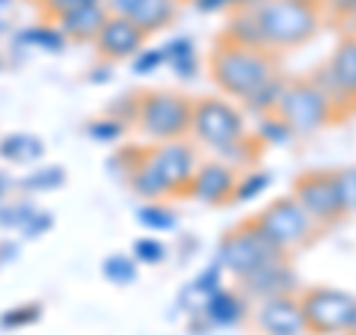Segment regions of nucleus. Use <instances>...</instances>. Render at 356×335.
I'll return each instance as SVG.
<instances>
[{"instance_id": "nucleus-1", "label": "nucleus", "mask_w": 356, "mask_h": 335, "mask_svg": "<svg viewBox=\"0 0 356 335\" xmlns=\"http://www.w3.org/2000/svg\"><path fill=\"white\" fill-rule=\"evenodd\" d=\"M208 69L214 83L226 95L243 98L250 95L255 86H261L267 77L276 74V57L267 48H241V44H217L211 51Z\"/></svg>"}, {"instance_id": "nucleus-2", "label": "nucleus", "mask_w": 356, "mask_h": 335, "mask_svg": "<svg viewBox=\"0 0 356 335\" xmlns=\"http://www.w3.org/2000/svg\"><path fill=\"white\" fill-rule=\"evenodd\" d=\"M267 48H297L315 39L321 30V13L315 0H264L255 9Z\"/></svg>"}, {"instance_id": "nucleus-3", "label": "nucleus", "mask_w": 356, "mask_h": 335, "mask_svg": "<svg viewBox=\"0 0 356 335\" xmlns=\"http://www.w3.org/2000/svg\"><path fill=\"white\" fill-rule=\"evenodd\" d=\"M276 116H280L294 133L306 137V133H315L324 125H330L339 113H336V107H332L324 89L312 81V77H303V81L285 83V92L280 98V107H276Z\"/></svg>"}, {"instance_id": "nucleus-4", "label": "nucleus", "mask_w": 356, "mask_h": 335, "mask_svg": "<svg viewBox=\"0 0 356 335\" xmlns=\"http://www.w3.org/2000/svg\"><path fill=\"white\" fill-rule=\"evenodd\" d=\"M282 255H288V252L276 247V243L255 226V220H247V222H241V226L222 234L220 250H217V261L226 273H232L235 279H243L247 273H252L255 267H261L264 261L282 259Z\"/></svg>"}, {"instance_id": "nucleus-5", "label": "nucleus", "mask_w": 356, "mask_h": 335, "mask_svg": "<svg viewBox=\"0 0 356 335\" xmlns=\"http://www.w3.org/2000/svg\"><path fill=\"white\" fill-rule=\"evenodd\" d=\"M193 101L178 92H146L137 101V125L152 140H181L191 133Z\"/></svg>"}, {"instance_id": "nucleus-6", "label": "nucleus", "mask_w": 356, "mask_h": 335, "mask_svg": "<svg viewBox=\"0 0 356 335\" xmlns=\"http://www.w3.org/2000/svg\"><path fill=\"white\" fill-rule=\"evenodd\" d=\"M255 226L280 250L291 252V250H300V247H306V243H312L318 222L306 214L303 205H300L294 196H280L255 217Z\"/></svg>"}, {"instance_id": "nucleus-7", "label": "nucleus", "mask_w": 356, "mask_h": 335, "mask_svg": "<svg viewBox=\"0 0 356 335\" xmlns=\"http://www.w3.org/2000/svg\"><path fill=\"white\" fill-rule=\"evenodd\" d=\"M191 131L208 149H222V146H229V142H238L241 137H247L243 113L238 107H232L229 101H222V98H202V101H193Z\"/></svg>"}, {"instance_id": "nucleus-8", "label": "nucleus", "mask_w": 356, "mask_h": 335, "mask_svg": "<svg viewBox=\"0 0 356 335\" xmlns=\"http://www.w3.org/2000/svg\"><path fill=\"white\" fill-rule=\"evenodd\" d=\"M297 300L306 318V332H315V335L344 332L356 309V297L336 291V288H309Z\"/></svg>"}, {"instance_id": "nucleus-9", "label": "nucleus", "mask_w": 356, "mask_h": 335, "mask_svg": "<svg viewBox=\"0 0 356 335\" xmlns=\"http://www.w3.org/2000/svg\"><path fill=\"white\" fill-rule=\"evenodd\" d=\"M318 226H336L344 220V205L339 196L336 172H303L294 181L291 193Z\"/></svg>"}, {"instance_id": "nucleus-10", "label": "nucleus", "mask_w": 356, "mask_h": 335, "mask_svg": "<svg viewBox=\"0 0 356 335\" xmlns=\"http://www.w3.org/2000/svg\"><path fill=\"white\" fill-rule=\"evenodd\" d=\"M149 158L154 161V166L161 170V175L166 178L172 193H184L193 181V172L199 166L196 158V149L191 142H181V140H166L161 146L149 149Z\"/></svg>"}, {"instance_id": "nucleus-11", "label": "nucleus", "mask_w": 356, "mask_h": 335, "mask_svg": "<svg viewBox=\"0 0 356 335\" xmlns=\"http://www.w3.org/2000/svg\"><path fill=\"white\" fill-rule=\"evenodd\" d=\"M241 282V291L252 297V300H267V297H282V294H294L300 282H297V273L291 270L288 264V255L282 259H270L264 261L261 267H255L252 273H247Z\"/></svg>"}, {"instance_id": "nucleus-12", "label": "nucleus", "mask_w": 356, "mask_h": 335, "mask_svg": "<svg viewBox=\"0 0 356 335\" xmlns=\"http://www.w3.org/2000/svg\"><path fill=\"white\" fill-rule=\"evenodd\" d=\"M146 39L149 36L128 15H107L104 27L95 36V48L104 60H131L137 51H143Z\"/></svg>"}, {"instance_id": "nucleus-13", "label": "nucleus", "mask_w": 356, "mask_h": 335, "mask_svg": "<svg viewBox=\"0 0 356 335\" xmlns=\"http://www.w3.org/2000/svg\"><path fill=\"white\" fill-rule=\"evenodd\" d=\"M235 184H238V175L229 163L222 161H205L196 166L193 172V181H191V196L199 199L202 205H222V202H232V193H235Z\"/></svg>"}, {"instance_id": "nucleus-14", "label": "nucleus", "mask_w": 356, "mask_h": 335, "mask_svg": "<svg viewBox=\"0 0 356 335\" xmlns=\"http://www.w3.org/2000/svg\"><path fill=\"white\" fill-rule=\"evenodd\" d=\"M255 320L264 335H306V318L294 294L261 300Z\"/></svg>"}, {"instance_id": "nucleus-15", "label": "nucleus", "mask_w": 356, "mask_h": 335, "mask_svg": "<svg viewBox=\"0 0 356 335\" xmlns=\"http://www.w3.org/2000/svg\"><path fill=\"white\" fill-rule=\"evenodd\" d=\"M107 6H104V0L102 3H86V6H77L72 9V13H65L60 15V30H63V36L65 39H77V42H83V39H92L98 36V30L104 27V21H107Z\"/></svg>"}, {"instance_id": "nucleus-16", "label": "nucleus", "mask_w": 356, "mask_h": 335, "mask_svg": "<svg viewBox=\"0 0 356 335\" xmlns=\"http://www.w3.org/2000/svg\"><path fill=\"white\" fill-rule=\"evenodd\" d=\"M128 181H131V187L137 190L140 196L152 199V202H158V199H163V196H172L170 184H166V178L161 175V170L149 158V152H143L137 161H131V166H128Z\"/></svg>"}, {"instance_id": "nucleus-17", "label": "nucleus", "mask_w": 356, "mask_h": 335, "mask_svg": "<svg viewBox=\"0 0 356 335\" xmlns=\"http://www.w3.org/2000/svg\"><path fill=\"white\" fill-rule=\"evenodd\" d=\"M202 315L211 327H238V323L247 318V300L238 291L220 288L217 294L208 297V303L202 306Z\"/></svg>"}, {"instance_id": "nucleus-18", "label": "nucleus", "mask_w": 356, "mask_h": 335, "mask_svg": "<svg viewBox=\"0 0 356 335\" xmlns=\"http://www.w3.org/2000/svg\"><path fill=\"white\" fill-rule=\"evenodd\" d=\"M178 15V0H140L128 13V18L137 24L146 36L166 30Z\"/></svg>"}, {"instance_id": "nucleus-19", "label": "nucleus", "mask_w": 356, "mask_h": 335, "mask_svg": "<svg viewBox=\"0 0 356 335\" xmlns=\"http://www.w3.org/2000/svg\"><path fill=\"white\" fill-rule=\"evenodd\" d=\"M324 69L332 81H336L341 92L348 95L350 101H356V39H344Z\"/></svg>"}, {"instance_id": "nucleus-20", "label": "nucleus", "mask_w": 356, "mask_h": 335, "mask_svg": "<svg viewBox=\"0 0 356 335\" xmlns=\"http://www.w3.org/2000/svg\"><path fill=\"white\" fill-rule=\"evenodd\" d=\"M222 39L232 42V44H241V48H267L261 27H259V18H255V9H238V13H232Z\"/></svg>"}, {"instance_id": "nucleus-21", "label": "nucleus", "mask_w": 356, "mask_h": 335, "mask_svg": "<svg viewBox=\"0 0 356 335\" xmlns=\"http://www.w3.org/2000/svg\"><path fill=\"white\" fill-rule=\"evenodd\" d=\"M285 83H288L285 77L273 74V77H267L261 86H255L250 95H243L241 101H243V107H247L250 113H255V116L276 113V107H280V98H282V92H285Z\"/></svg>"}, {"instance_id": "nucleus-22", "label": "nucleus", "mask_w": 356, "mask_h": 335, "mask_svg": "<svg viewBox=\"0 0 356 335\" xmlns=\"http://www.w3.org/2000/svg\"><path fill=\"white\" fill-rule=\"evenodd\" d=\"M44 154V146L39 137H30V133H9V137L0 140V158L13 161V163H33Z\"/></svg>"}, {"instance_id": "nucleus-23", "label": "nucleus", "mask_w": 356, "mask_h": 335, "mask_svg": "<svg viewBox=\"0 0 356 335\" xmlns=\"http://www.w3.org/2000/svg\"><path fill=\"white\" fill-rule=\"evenodd\" d=\"M163 57L172 65V72L184 81H193L199 72V54L193 48L191 39H172L170 44H163Z\"/></svg>"}, {"instance_id": "nucleus-24", "label": "nucleus", "mask_w": 356, "mask_h": 335, "mask_svg": "<svg viewBox=\"0 0 356 335\" xmlns=\"http://www.w3.org/2000/svg\"><path fill=\"white\" fill-rule=\"evenodd\" d=\"M255 133H259V142H267V146H288V142H291V137H294V131L288 128L276 113L261 116L259 131H255Z\"/></svg>"}, {"instance_id": "nucleus-25", "label": "nucleus", "mask_w": 356, "mask_h": 335, "mask_svg": "<svg viewBox=\"0 0 356 335\" xmlns=\"http://www.w3.org/2000/svg\"><path fill=\"white\" fill-rule=\"evenodd\" d=\"M102 273L113 285H131L137 279V261H134V255H110L102 264Z\"/></svg>"}, {"instance_id": "nucleus-26", "label": "nucleus", "mask_w": 356, "mask_h": 335, "mask_svg": "<svg viewBox=\"0 0 356 335\" xmlns=\"http://www.w3.org/2000/svg\"><path fill=\"white\" fill-rule=\"evenodd\" d=\"M270 181H273V175H270V172H259V170H252L247 178H241V181L235 184L232 202H250V199L261 196L264 190L270 187Z\"/></svg>"}, {"instance_id": "nucleus-27", "label": "nucleus", "mask_w": 356, "mask_h": 335, "mask_svg": "<svg viewBox=\"0 0 356 335\" xmlns=\"http://www.w3.org/2000/svg\"><path fill=\"white\" fill-rule=\"evenodd\" d=\"M24 39L27 44H33V48H44L51 54H57L65 48V36L60 27H33V30H24Z\"/></svg>"}, {"instance_id": "nucleus-28", "label": "nucleus", "mask_w": 356, "mask_h": 335, "mask_svg": "<svg viewBox=\"0 0 356 335\" xmlns=\"http://www.w3.org/2000/svg\"><path fill=\"white\" fill-rule=\"evenodd\" d=\"M137 220H140V226H146L152 231H172L175 229V214L170 208H163V205H146V208H140L137 211Z\"/></svg>"}, {"instance_id": "nucleus-29", "label": "nucleus", "mask_w": 356, "mask_h": 335, "mask_svg": "<svg viewBox=\"0 0 356 335\" xmlns=\"http://www.w3.org/2000/svg\"><path fill=\"white\" fill-rule=\"evenodd\" d=\"M36 217V208L30 202H15V205H0V229H24L27 222Z\"/></svg>"}, {"instance_id": "nucleus-30", "label": "nucleus", "mask_w": 356, "mask_h": 335, "mask_svg": "<svg viewBox=\"0 0 356 335\" xmlns=\"http://www.w3.org/2000/svg\"><path fill=\"white\" fill-rule=\"evenodd\" d=\"M63 181H65V172L60 170V166H39L36 172L21 181V187H27V190H57Z\"/></svg>"}, {"instance_id": "nucleus-31", "label": "nucleus", "mask_w": 356, "mask_h": 335, "mask_svg": "<svg viewBox=\"0 0 356 335\" xmlns=\"http://www.w3.org/2000/svg\"><path fill=\"white\" fill-rule=\"evenodd\" d=\"M166 259V247L158 238H140L134 243V261L140 264H161Z\"/></svg>"}, {"instance_id": "nucleus-32", "label": "nucleus", "mask_w": 356, "mask_h": 335, "mask_svg": "<svg viewBox=\"0 0 356 335\" xmlns=\"http://www.w3.org/2000/svg\"><path fill=\"white\" fill-rule=\"evenodd\" d=\"M122 133H125V122L119 119H98L89 125V137L95 142H116Z\"/></svg>"}, {"instance_id": "nucleus-33", "label": "nucleus", "mask_w": 356, "mask_h": 335, "mask_svg": "<svg viewBox=\"0 0 356 335\" xmlns=\"http://www.w3.org/2000/svg\"><path fill=\"white\" fill-rule=\"evenodd\" d=\"M336 184H339V196H341L344 214H348V211H356V166L336 172Z\"/></svg>"}, {"instance_id": "nucleus-34", "label": "nucleus", "mask_w": 356, "mask_h": 335, "mask_svg": "<svg viewBox=\"0 0 356 335\" xmlns=\"http://www.w3.org/2000/svg\"><path fill=\"white\" fill-rule=\"evenodd\" d=\"M163 63H166L163 48H143V51L134 54V72H137V74H152V72H158Z\"/></svg>"}, {"instance_id": "nucleus-35", "label": "nucleus", "mask_w": 356, "mask_h": 335, "mask_svg": "<svg viewBox=\"0 0 356 335\" xmlns=\"http://www.w3.org/2000/svg\"><path fill=\"white\" fill-rule=\"evenodd\" d=\"M39 306H18V309H13V311H6L3 318H0V327H13V329H21V327H27V323H33V320H39Z\"/></svg>"}, {"instance_id": "nucleus-36", "label": "nucleus", "mask_w": 356, "mask_h": 335, "mask_svg": "<svg viewBox=\"0 0 356 335\" xmlns=\"http://www.w3.org/2000/svg\"><path fill=\"white\" fill-rule=\"evenodd\" d=\"M86 3H102V0H39V6L51 18H60V15L72 13V9H77V6H86Z\"/></svg>"}, {"instance_id": "nucleus-37", "label": "nucleus", "mask_w": 356, "mask_h": 335, "mask_svg": "<svg viewBox=\"0 0 356 335\" xmlns=\"http://www.w3.org/2000/svg\"><path fill=\"white\" fill-rule=\"evenodd\" d=\"M51 226H54V220H51L48 214H44V211H36V217H33V220L27 222V226L21 229V234H24V238H39V234H44Z\"/></svg>"}, {"instance_id": "nucleus-38", "label": "nucleus", "mask_w": 356, "mask_h": 335, "mask_svg": "<svg viewBox=\"0 0 356 335\" xmlns=\"http://www.w3.org/2000/svg\"><path fill=\"white\" fill-rule=\"evenodd\" d=\"M252 0H193V6L199 13H220V9H232V6H243Z\"/></svg>"}, {"instance_id": "nucleus-39", "label": "nucleus", "mask_w": 356, "mask_h": 335, "mask_svg": "<svg viewBox=\"0 0 356 335\" xmlns=\"http://www.w3.org/2000/svg\"><path fill=\"white\" fill-rule=\"evenodd\" d=\"M137 3H140V0H107L104 6H107V13H110V15H128Z\"/></svg>"}, {"instance_id": "nucleus-40", "label": "nucleus", "mask_w": 356, "mask_h": 335, "mask_svg": "<svg viewBox=\"0 0 356 335\" xmlns=\"http://www.w3.org/2000/svg\"><path fill=\"white\" fill-rule=\"evenodd\" d=\"M332 9H339L341 15H356V0H327Z\"/></svg>"}, {"instance_id": "nucleus-41", "label": "nucleus", "mask_w": 356, "mask_h": 335, "mask_svg": "<svg viewBox=\"0 0 356 335\" xmlns=\"http://www.w3.org/2000/svg\"><path fill=\"white\" fill-rule=\"evenodd\" d=\"M348 335H356V309H353V315H350V323H348V329H344Z\"/></svg>"}, {"instance_id": "nucleus-42", "label": "nucleus", "mask_w": 356, "mask_h": 335, "mask_svg": "<svg viewBox=\"0 0 356 335\" xmlns=\"http://www.w3.org/2000/svg\"><path fill=\"white\" fill-rule=\"evenodd\" d=\"M6 187H9V181H6V178H0V199H3V193H6Z\"/></svg>"}, {"instance_id": "nucleus-43", "label": "nucleus", "mask_w": 356, "mask_h": 335, "mask_svg": "<svg viewBox=\"0 0 356 335\" xmlns=\"http://www.w3.org/2000/svg\"><path fill=\"white\" fill-rule=\"evenodd\" d=\"M0 65H3V63H0Z\"/></svg>"}]
</instances>
